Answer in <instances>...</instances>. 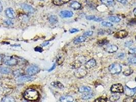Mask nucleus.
<instances>
[{
    "mask_svg": "<svg viewBox=\"0 0 136 102\" xmlns=\"http://www.w3.org/2000/svg\"><path fill=\"white\" fill-rule=\"evenodd\" d=\"M133 44V41L132 40H130L128 41V42H126L125 43V46L126 47H129L131 46Z\"/></svg>",
    "mask_w": 136,
    "mask_h": 102,
    "instance_id": "58836bf2",
    "label": "nucleus"
},
{
    "mask_svg": "<svg viewBox=\"0 0 136 102\" xmlns=\"http://www.w3.org/2000/svg\"><path fill=\"white\" fill-rule=\"evenodd\" d=\"M49 44V42H46V43H44L42 45L43 46H46L47 45H48Z\"/></svg>",
    "mask_w": 136,
    "mask_h": 102,
    "instance_id": "09e8293b",
    "label": "nucleus"
},
{
    "mask_svg": "<svg viewBox=\"0 0 136 102\" xmlns=\"http://www.w3.org/2000/svg\"><path fill=\"white\" fill-rule=\"evenodd\" d=\"M24 74V71L23 70L21 69H16L15 71H14L13 72V75L14 77H21L22 76H23Z\"/></svg>",
    "mask_w": 136,
    "mask_h": 102,
    "instance_id": "6ab92c4d",
    "label": "nucleus"
},
{
    "mask_svg": "<svg viewBox=\"0 0 136 102\" xmlns=\"http://www.w3.org/2000/svg\"><path fill=\"white\" fill-rule=\"evenodd\" d=\"M85 40H86L85 37H84V36H80L75 39V40H74V43L75 44H78L84 42V41H85Z\"/></svg>",
    "mask_w": 136,
    "mask_h": 102,
    "instance_id": "aec40b11",
    "label": "nucleus"
},
{
    "mask_svg": "<svg viewBox=\"0 0 136 102\" xmlns=\"http://www.w3.org/2000/svg\"><path fill=\"white\" fill-rule=\"evenodd\" d=\"M87 74L86 70L82 68H78L77 69L74 73L75 76L78 78H82L85 76Z\"/></svg>",
    "mask_w": 136,
    "mask_h": 102,
    "instance_id": "423d86ee",
    "label": "nucleus"
},
{
    "mask_svg": "<svg viewBox=\"0 0 136 102\" xmlns=\"http://www.w3.org/2000/svg\"><path fill=\"white\" fill-rule=\"evenodd\" d=\"M120 99V96L118 95H112L110 98V101L111 102H115L117 101Z\"/></svg>",
    "mask_w": 136,
    "mask_h": 102,
    "instance_id": "c85d7f7f",
    "label": "nucleus"
},
{
    "mask_svg": "<svg viewBox=\"0 0 136 102\" xmlns=\"http://www.w3.org/2000/svg\"><path fill=\"white\" fill-rule=\"evenodd\" d=\"M21 7L27 12L29 13H33L35 12V9L31 6L26 4H23L21 5Z\"/></svg>",
    "mask_w": 136,
    "mask_h": 102,
    "instance_id": "ddd939ff",
    "label": "nucleus"
},
{
    "mask_svg": "<svg viewBox=\"0 0 136 102\" xmlns=\"http://www.w3.org/2000/svg\"><path fill=\"white\" fill-rule=\"evenodd\" d=\"M124 93H125V94L129 97L133 96L135 95L136 92V89L130 88L127 86H125V88L124 89Z\"/></svg>",
    "mask_w": 136,
    "mask_h": 102,
    "instance_id": "f8f14e48",
    "label": "nucleus"
},
{
    "mask_svg": "<svg viewBox=\"0 0 136 102\" xmlns=\"http://www.w3.org/2000/svg\"><path fill=\"white\" fill-rule=\"evenodd\" d=\"M117 1L123 4H125L126 3H127V0H117Z\"/></svg>",
    "mask_w": 136,
    "mask_h": 102,
    "instance_id": "c03bdc74",
    "label": "nucleus"
},
{
    "mask_svg": "<svg viewBox=\"0 0 136 102\" xmlns=\"http://www.w3.org/2000/svg\"><path fill=\"white\" fill-rule=\"evenodd\" d=\"M2 62L3 64L8 66H14L18 63V60L13 57L5 56L2 59Z\"/></svg>",
    "mask_w": 136,
    "mask_h": 102,
    "instance_id": "f03ea898",
    "label": "nucleus"
},
{
    "mask_svg": "<svg viewBox=\"0 0 136 102\" xmlns=\"http://www.w3.org/2000/svg\"><path fill=\"white\" fill-rule=\"evenodd\" d=\"M93 31H86V32H84L83 34V36L85 37H89V36H92L93 35Z\"/></svg>",
    "mask_w": 136,
    "mask_h": 102,
    "instance_id": "e433bc0d",
    "label": "nucleus"
},
{
    "mask_svg": "<svg viewBox=\"0 0 136 102\" xmlns=\"http://www.w3.org/2000/svg\"><path fill=\"white\" fill-rule=\"evenodd\" d=\"M133 13L135 16H136V8H135L133 10Z\"/></svg>",
    "mask_w": 136,
    "mask_h": 102,
    "instance_id": "8fccbe9b",
    "label": "nucleus"
},
{
    "mask_svg": "<svg viewBox=\"0 0 136 102\" xmlns=\"http://www.w3.org/2000/svg\"><path fill=\"white\" fill-rule=\"evenodd\" d=\"M71 0H53V3L54 5L57 6H61L66 3H67Z\"/></svg>",
    "mask_w": 136,
    "mask_h": 102,
    "instance_id": "a211bd4d",
    "label": "nucleus"
},
{
    "mask_svg": "<svg viewBox=\"0 0 136 102\" xmlns=\"http://www.w3.org/2000/svg\"><path fill=\"white\" fill-rule=\"evenodd\" d=\"M135 81H136V78H135Z\"/></svg>",
    "mask_w": 136,
    "mask_h": 102,
    "instance_id": "5fc2aeb1",
    "label": "nucleus"
},
{
    "mask_svg": "<svg viewBox=\"0 0 136 102\" xmlns=\"http://www.w3.org/2000/svg\"><path fill=\"white\" fill-rule=\"evenodd\" d=\"M109 19L111 22L113 23H118L121 20V19L119 17L115 16H111L109 17Z\"/></svg>",
    "mask_w": 136,
    "mask_h": 102,
    "instance_id": "a878e982",
    "label": "nucleus"
},
{
    "mask_svg": "<svg viewBox=\"0 0 136 102\" xmlns=\"http://www.w3.org/2000/svg\"><path fill=\"white\" fill-rule=\"evenodd\" d=\"M94 97V95L92 94H85L82 96L81 98L84 100H87L90 99H92Z\"/></svg>",
    "mask_w": 136,
    "mask_h": 102,
    "instance_id": "c756f323",
    "label": "nucleus"
},
{
    "mask_svg": "<svg viewBox=\"0 0 136 102\" xmlns=\"http://www.w3.org/2000/svg\"><path fill=\"white\" fill-rule=\"evenodd\" d=\"M129 53L131 54H136V47L131 48L129 50Z\"/></svg>",
    "mask_w": 136,
    "mask_h": 102,
    "instance_id": "4c0bfd02",
    "label": "nucleus"
},
{
    "mask_svg": "<svg viewBox=\"0 0 136 102\" xmlns=\"http://www.w3.org/2000/svg\"><path fill=\"white\" fill-rule=\"evenodd\" d=\"M134 72V70L132 69H129L125 70L124 72L123 73V74L125 76H129L131 75H132Z\"/></svg>",
    "mask_w": 136,
    "mask_h": 102,
    "instance_id": "2f4dec72",
    "label": "nucleus"
},
{
    "mask_svg": "<svg viewBox=\"0 0 136 102\" xmlns=\"http://www.w3.org/2000/svg\"><path fill=\"white\" fill-rule=\"evenodd\" d=\"M55 67H56V65H55V64H53V65L52 66V67L49 69V70H48V71H52V70H53L55 68Z\"/></svg>",
    "mask_w": 136,
    "mask_h": 102,
    "instance_id": "49530a36",
    "label": "nucleus"
},
{
    "mask_svg": "<svg viewBox=\"0 0 136 102\" xmlns=\"http://www.w3.org/2000/svg\"><path fill=\"white\" fill-rule=\"evenodd\" d=\"M95 21L96 22H101L102 20V19L101 18H95L94 19Z\"/></svg>",
    "mask_w": 136,
    "mask_h": 102,
    "instance_id": "a18cd8bd",
    "label": "nucleus"
},
{
    "mask_svg": "<svg viewBox=\"0 0 136 102\" xmlns=\"http://www.w3.org/2000/svg\"><path fill=\"white\" fill-rule=\"evenodd\" d=\"M35 51L36 52H42L43 51V49L42 47H36L34 49Z\"/></svg>",
    "mask_w": 136,
    "mask_h": 102,
    "instance_id": "ea45409f",
    "label": "nucleus"
},
{
    "mask_svg": "<svg viewBox=\"0 0 136 102\" xmlns=\"http://www.w3.org/2000/svg\"><path fill=\"white\" fill-rule=\"evenodd\" d=\"M12 72V70L9 67H0V73L2 74H9Z\"/></svg>",
    "mask_w": 136,
    "mask_h": 102,
    "instance_id": "f3484780",
    "label": "nucleus"
},
{
    "mask_svg": "<svg viewBox=\"0 0 136 102\" xmlns=\"http://www.w3.org/2000/svg\"><path fill=\"white\" fill-rule=\"evenodd\" d=\"M5 23L8 25H11L13 24V22L12 21H11V20L10 19H6L5 20Z\"/></svg>",
    "mask_w": 136,
    "mask_h": 102,
    "instance_id": "79ce46f5",
    "label": "nucleus"
},
{
    "mask_svg": "<svg viewBox=\"0 0 136 102\" xmlns=\"http://www.w3.org/2000/svg\"><path fill=\"white\" fill-rule=\"evenodd\" d=\"M51 85L52 86H53V87H54L55 88H57L63 89L64 88V85L62 83L60 82H58V81L53 82H52L51 83Z\"/></svg>",
    "mask_w": 136,
    "mask_h": 102,
    "instance_id": "4be33fe9",
    "label": "nucleus"
},
{
    "mask_svg": "<svg viewBox=\"0 0 136 102\" xmlns=\"http://www.w3.org/2000/svg\"><path fill=\"white\" fill-rule=\"evenodd\" d=\"M40 68L37 66L35 65H32L29 66L26 70V73L30 76H34L40 72Z\"/></svg>",
    "mask_w": 136,
    "mask_h": 102,
    "instance_id": "20e7f679",
    "label": "nucleus"
},
{
    "mask_svg": "<svg viewBox=\"0 0 136 102\" xmlns=\"http://www.w3.org/2000/svg\"><path fill=\"white\" fill-rule=\"evenodd\" d=\"M136 100L131 97H129L124 99L123 102H136Z\"/></svg>",
    "mask_w": 136,
    "mask_h": 102,
    "instance_id": "72a5a7b5",
    "label": "nucleus"
},
{
    "mask_svg": "<svg viewBox=\"0 0 136 102\" xmlns=\"http://www.w3.org/2000/svg\"><path fill=\"white\" fill-rule=\"evenodd\" d=\"M111 91L113 93H123L124 90L123 85L120 83L114 84L111 88Z\"/></svg>",
    "mask_w": 136,
    "mask_h": 102,
    "instance_id": "39448f33",
    "label": "nucleus"
},
{
    "mask_svg": "<svg viewBox=\"0 0 136 102\" xmlns=\"http://www.w3.org/2000/svg\"></svg>",
    "mask_w": 136,
    "mask_h": 102,
    "instance_id": "4d7b16f0",
    "label": "nucleus"
},
{
    "mask_svg": "<svg viewBox=\"0 0 136 102\" xmlns=\"http://www.w3.org/2000/svg\"><path fill=\"white\" fill-rule=\"evenodd\" d=\"M108 101V99L104 97H100L96 99L95 100V102H106Z\"/></svg>",
    "mask_w": 136,
    "mask_h": 102,
    "instance_id": "473e14b6",
    "label": "nucleus"
},
{
    "mask_svg": "<svg viewBox=\"0 0 136 102\" xmlns=\"http://www.w3.org/2000/svg\"><path fill=\"white\" fill-rule=\"evenodd\" d=\"M100 1L102 4L106 6L112 5L114 3V0H100Z\"/></svg>",
    "mask_w": 136,
    "mask_h": 102,
    "instance_id": "bb28decb",
    "label": "nucleus"
},
{
    "mask_svg": "<svg viewBox=\"0 0 136 102\" xmlns=\"http://www.w3.org/2000/svg\"><path fill=\"white\" fill-rule=\"evenodd\" d=\"M12 91V89L6 87L0 86V95L3 96H7L10 94Z\"/></svg>",
    "mask_w": 136,
    "mask_h": 102,
    "instance_id": "6e6552de",
    "label": "nucleus"
},
{
    "mask_svg": "<svg viewBox=\"0 0 136 102\" xmlns=\"http://www.w3.org/2000/svg\"></svg>",
    "mask_w": 136,
    "mask_h": 102,
    "instance_id": "bf43d9fd",
    "label": "nucleus"
},
{
    "mask_svg": "<svg viewBox=\"0 0 136 102\" xmlns=\"http://www.w3.org/2000/svg\"><path fill=\"white\" fill-rule=\"evenodd\" d=\"M5 14L6 16L10 19H14L16 17V14L11 8H8L5 10Z\"/></svg>",
    "mask_w": 136,
    "mask_h": 102,
    "instance_id": "1a4fd4ad",
    "label": "nucleus"
},
{
    "mask_svg": "<svg viewBox=\"0 0 136 102\" xmlns=\"http://www.w3.org/2000/svg\"><path fill=\"white\" fill-rule=\"evenodd\" d=\"M3 10V6H2V3L0 1V12H1Z\"/></svg>",
    "mask_w": 136,
    "mask_h": 102,
    "instance_id": "de8ad7c7",
    "label": "nucleus"
},
{
    "mask_svg": "<svg viewBox=\"0 0 136 102\" xmlns=\"http://www.w3.org/2000/svg\"><path fill=\"white\" fill-rule=\"evenodd\" d=\"M3 58V57H2L1 55H0V62H1V61H2Z\"/></svg>",
    "mask_w": 136,
    "mask_h": 102,
    "instance_id": "3c124183",
    "label": "nucleus"
},
{
    "mask_svg": "<svg viewBox=\"0 0 136 102\" xmlns=\"http://www.w3.org/2000/svg\"></svg>",
    "mask_w": 136,
    "mask_h": 102,
    "instance_id": "13d9d810",
    "label": "nucleus"
},
{
    "mask_svg": "<svg viewBox=\"0 0 136 102\" xmlns=\"http://www.w3.org/2000/svg\"><path fill=\"white\" fill-rule=\"evenodd\" d=\"M24 98L28 101H34L37 100L40 98L38 92L32 88L27 89L24 93Z\"/></svg>",
    "mask_w": 136,
    "mask_h": 102,
    "instance_id": "f257e3e1",
    "label": "nucleus"
},
{
    "mask_svg": "<svg viewBox=\"0 0 136 102\" xmlns=\"http://www.w3.org/2000/svg\"><path fill=\"white\" fill-rule=\"evenodd\" d=\"M101 25L103 26L104 27H111L113 26V24L111 23L110 22H105V21H103L101 23Z\"/></svg>",
    "mask_w": 136,
    "mask_h": 102,
    "instance_id": "f704fd0d",
    "label": "nucleus"
},
{
    "mask_svg": "<svg viewBox=\"0 0 136 102\" xmlns=\"http://www.w3.org/2000/svg\"><path fill=\"white\" fill-rule=\"evenodd\" d=\"M96 65V61L94 59H91L85 63V67L87 68L90 69L94 67Z\"/></svg>",
    "mask_w": 136,
    "mask_h": 102,
    "instance_id": "2eb2a0df",
    "label": "nucleus"
},
{
    "mask_svg": "<svg viewBox=\"0 0 136 102\" xmlns=\"http://www.w3.org/2000/svg\"><path fill=\"white\" fill-rule=\"evenodd\" d=\"M108 43H109L108 40H107L106 39H102L99 41V42H98V44L100 46H103V45L108 44Z\"/></svg>",
    "mask_w": 136,
    "mask_h": 102,
    "instance_id": "c9c22d12",
    "label": "nucleus"
},
{
    "mask_svg": "<svg viewBox=\"0 0 136 102\" xmlns=\"http://www.w3.org/2000/svg\"><path fill=\"white\" fill-rule=\"evenodd\" d=\"M60 101L61 102H73L74 99L71 96H64L60 98Z\"/></svg>",
    "mask_w": 136,
    "mask_h": 102,
    "instance_id": "dca6fc26",
    "label": "nucleus"
},
{
    "mask_svg": "<svg viewBox=\"0 0 136 102\" xmlns=\"http://www.w3.org/2000/svg\"><path fill=\"white\" fill-rule=\"evenodd\" d=\"M78 31H79V30H78V29H74H74H71V30H70V33H71L77 32H78Z\"/></svg>",
    "mask_w": 136,
    "mask_h": 102,
    "instance_id": "37998d69",
    "label": "nucleus"
},
{
    "mask_svg": "<svg viewBox=\"0 0 136 102\" xmlns=\"http://www.w3.org/2000/svg\"><path fill=\"white\" fill-rule=\"evenodd\" d=\"M91 91V88L88 86H81L79 88V92L80 93H89Z\"/></svg>",
    "mask_w": 136,
    "mask_h": 102,
    "instance_id": "412c9836",
    "label": "nucleus"
},
{
    "mask_svg": "<svg viewBox=\"0 0 136 102\" xmlns=\"http://www.w3.org/2000/svg\"><path fill=\"white\" fill-rule=\"evenodd\" d=\"M34 78L32 77V76H22L21 77H19L17 78L16 81L18 82L19 83H23V82H26L28 81H32L34 79Z\"/></svg>",
    "mask_w": 136,
    "mask_h": 102,
    "instance_id": "0eeeda50",
    "label": "nucleus"
},
{
    "mask_svg": "<svg viewBox=\"0 0 136 102\" xmlns=\"http://www.w3.org/2000/svg\"><path fill=\"white\" fill-rule=\"evenodd\" d=\"M2 85V83L1 82H0V86H1Z\"/></svg>",
    "mask_w": 136,
    "mask_h": 102,
    "instance_id": "603ef678",
    "label": "nucleus"
},
{
    "mask_svg": "<svg viewBox=\"0 0 136 102\" xmlns=\"http://www.w3.org/2000/svg\"><path fill=\"white\" fill-rule=\"evenodd\" d=\"M81 65L82 64L79 61H76L73 63L72 67L73 68H75V69H77V68L78 69L81 67Z\"/></svg>",
    "mask_w": 136,
    "mask_h": 102,
    "instance_id": "cd10ccee",
    "label": "nucleus"
},
{
    "mask_svg": "<svg viewBox=\"0 0 136 102\" xmlns=\"http://www.w3.org/2000/svg\"><path fill=\"white\" fill-rule=\"evenodd\" d=\"M2 102H15V101L13 98L7 96L2 99Z\"/></svg>",
    "mask_w": 136,
    "mask_h": 102,
    "instance_id": "b1692460",
    "label": "nucleus"
},
{
    "mask_svg": "<svg viewBox=\"0 0 136 102\" xmlns=\"http://www.w3.org/2000/svg\"><path fill=\"white\" fill-rule=\"evenodd\" d=\"M49 21L51 24H55L58 22L57 17L55 15H51L49 17Z\"/></svg>",
    "mask_w": 136,
    "mask_h": 102,
    "instance_id": "393cba45",
    "label": "nucleus"
},
{
    "mask_svg": "<svg viewBox=\"0 0 136 102\" xmlns=\"http://www.w3.org/2000/svg\"></svg>",
    "mask_w": 136,
    "mask_h": 102,
    "instance_id": "6e6d98bb",
    "label": "nucleus"
},
{
    "mask_svg": "<svg viewBox=\"0 0 136 102\" xmlns=\"http://www.w3.org/2000/svg\"><path fill=\"white\" fill-rule=\"evenodd\" d=\"M74 13L71 11H69V10H63L60 12V15L63 18H67V17H71L73 16Z\"/></svg>",
    "mask_w": 136,
    "mask_h": 102,
    "instance_id": "4468645a",
    "label": "nucleus"
},
{
    "mask_svg": "<svg viewBox=\"0 0 136 102\" xmlns=\"http://www.w3.org/2000/svg\"><path fill=\"white\" fill-rule=\"evenodd\" d=\"M118 47L114 45H109L104 48V50L106 52L110 53H113L114 52H116V51L118 50Z\"/></svg>",
    "mask_w": 136,
    "mask_h": 102,
    "instance_id": "9b49d317",
    "label": "nucleus"
},
{
    "mask_svg": "<svg viewBox=\"0 0 136 102\" xmlns=\"http://www.w3.org/2000/svg\"><path fill=\"white\" fill-rule=\"evenodd\" d=\"M81 6V4L79 3H78V2H76V1H74V2H72L70 5V7L72 8L75 9V10H78V9H80Z\"/></svg>",
    "mask_w": 136,
    "mask_h": 102,
    "instance_id": "5701e85b",
    "label": "nucleus"
},
{
    "mask_svg": "<svg viewBox=\"0 0 136 102\" xmlns=\"http://www.w3.org/2000/svg\"><path fill=\"white\" fill-rule=\"evenodd\" d=\"M96 18V16L94 15H89V16H86V19L87 20H94L95 18Z\"/></svg>",
    "mask_w": 136,
    "mask_h": 102,
    "instance_id": "a19ab883",
    "label": "nucleus"
},
{
    "mask_svg": "<svg viewBox=\"0 0 136 102\" xmlns=\"http://www.w3.org/2000/svg\"><path fill=\"white\" fill-rule=\"evenodd\" d=\"M109 70L110 73L113 75L118 74L121 73L122 70V67L118 63H113L109 66Z\"/></svg>",
    "mask_w": 136,
    "mask_h": 102,
    "instance_id": "7ed1b4c3",
    "label": "nucleus"
},
{
    "mask_svg": "<svg viewBox=\"0 0 136 102\" xmlns=\"http://www.w3.org/2000/svg\"><path fill=\"white\" fill-rule=\"evenodd\" d=\"M129 63L131 64H136V56H132L128 58Z\"/></svg>",
    "mask_w": 136,
    "mask_h": 102,
    "instance_id": "7c9ffc66",
    "label": "nucleus"
},
{
    "mask_svg": "<svg viewBox=\"0 0 136 102\" xmlns=\"http://www.w3.org/2000/svg\"><path fill=\"white\" fill-rule=\"evenodd\" d=\"M2 76H0V79H2Z\"/></svg>",
    "mask_w": 136,
    "mask_h": 102,
    "instance_id": "864d4df0",
    "label": "nucleus"
},
{
    "mask_svg": "<svg viewBox=\"0 0 136 102\" xmlns=\"http://www.w3.org/2000/svg\"><path fill=\"white\" fill-rule=\"evenodd\" d=\"M128 35V32L126 31V30H120L119 31L116 32L115 34V37L118 38V39H122L124 38L125 37H126Z\"/></svg>",
    "mask_w": 136,
    "mask_h": 102,
    "instance_id": "9d476101",
    "label": "nucleus"
}]
</instances>
